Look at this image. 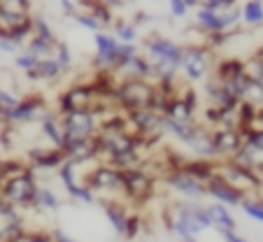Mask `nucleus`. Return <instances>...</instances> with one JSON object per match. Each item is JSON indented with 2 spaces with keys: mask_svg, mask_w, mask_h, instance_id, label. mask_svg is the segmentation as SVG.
<instances>
[{
  "mask_svg": "<svg viewBox=\"0 0 263 242\" xmlns=\"http://www.w3.org/2000/svg\"><path fill=\"white\" fill-rule=\"evenodd\" d=\"M37 61H40V59H37V56H33V54H30V51H21V54H19V51H16V59H14V65H16V68H19V70H24V72H28V70L30 68H33V65L35 63H37Z\"/></svg>",
  "mask_w": 263,
  "mask_h": 242,
  "instance_id": "obj_44",
  "label": "nucleus"
},
{
  "mask_svg": "<svg viewBox=\"0 0 263 242\" xmlns=\"http://www.w3.org/2000/svg\"><path fill=\"white\" fill-rule=\"evenodd\" d=\"M105 219L109 221V226L115 228V233L124 235L126 219H128V210H126L121 203H117V200H109V203H105Z\"/></svg>",
  "mask_w": 263,
  "mask_h": 242,
  "instance_id": "obj_27",
  "label": "nucleus"
},
{
  "mask_svg": "<svg viewBox=\"0 0 263 242\" xmlns=\"http://www.w3.org/2000/svg\"><path fill=\"white\" fill-rule=\"evenodd\" d=\"M165 182H168V187L173 191H177L186 200H200V198H205V184L198 182L196 177H191V175H186L184 170H170Z\"/></svg>",
  "mask_w": 263,
  "mask_h": 242,
  "instance_id": "obj_16",
  "label": "nucleus"
},
{
  "mask_svg": "<svg viewBox=\"0 0 263 242\" xmlns=\"http://www.w3.org/2000/svg\"><path fill=\"white\" fill-rule=\"evenodd\" d=\"M184 242H196V237H194V240H184Z\"/></svg>",
  "mask_w": 263,
  "mask_h": 242,
  "instance_id": "obj_58",
  "label": "nucleus"
},
{
  "mask_svg": "<svg viewBox=\"0 0 263 242\" xmlns=\"http://www.w3.org/2000/svg\"><path fill=\"white\" fill-rule=\"evenodd\" d=\"M240 208H242V212L247 214L249 219L263 224V198H242V200H240Z\"/></svg>",
  "mask_w": 263,
  "mask_h": 242,
  "instance_id": "obj_35",
  "label": "nucleus"
},
{
  "mask_svg": "<svg viewBox=\"0 0 263 242\" xmlns=\"http://www.w3.org/2000/svg\"><path fill=\"white\" fill-rule=\"evenodd\" d=\"M165 224H168L170 231H175L182 240H194V237H198L200 233H203V228L196 224L194 214H191V210H189V200L175 205L173 208V219H168Z\"/></svg>",
  "mask_w": 263,
  "mask_h": 242,
  "instance_id": "obj_15",
  "label": "nucleus"
},
{
  "mask_svg": "<svg viewBox=\"0 0 263 242\" xmlns=\"http://www.w3.org/2000/svg\"><path fill=\"white\" fill-rule=\"evenodd\" d=\"M35 210H47V212H54V210L61 208V200L51 189H45V187H37V193H35V203H33Z\"/></svg>",
  "mask_w": 263,
  "mask_h": 242,
  "instance_id": "obj_31",
  "label": "nucleus"
},
{
  "mask_svg": "<svg viewBox=\"0 0 263 242\" xmlns=\"http://www.w3.org/2000/svg\"><path fill=\"white\" fill-rule=\"evenodd\" d=\"M256 175H258V177H261V184H263V165H261V168L256 170Z\"/></svg>",
  "mask_w": 263,
  "mask_h": 242,
  "instance_id": "obj_57",
  "label": "nucleus"
},
{
  "mask_svg": "<svg viewBox=\"0 0 263 242\" xmlns=\"http://www.w3.org/2000/svg\"><path fill=\"white\" fill-rule=\"evenodd\" d=\"M24 233H26L24 221L10 224V226H0V242H19L24 237Z\"/></svg>",
  "mask_w": 263,
  "mask_h": 242,
  "instance_id": "obj_39",
  "label": "nucleus"
},
{
  "mask_svg": "<svg viewBox=\"0 0 263 242\" xmlns=\"http://www.w3.org/2000/svg\"><path fill=\"white\" fill-rule=\"evenodd\" d=\"M72 16V21L77 26H82V28H86V30H91V33H98V30H103L105 26L100 24L98 19H96L93 14H89V12H84V10H77L74 14H70Z\"/></svg>",
  "mask_w": 263,
  "mask_h": 242,
  "instance_id": "obj_37",
  "label": "nucleus"
},
{
  "mask_svg": "<svg viewBox=\"0 0 263 242\" xmlns=\"http://www.w3.org/2000/svg\"><path fill=\"white\" fill-rule=\"evenodd\" d=\"M65 161L63 152L59 147H51V149H30L28 152V163L33 170H56L61 163Z\"/></svg>",
  "mask_w": 263,
  "mask_h": 242,
  "instance_id": "obj_19",
  "label": "nucleus"
},
{
  "mask_svg": "<svg viewBox=\"0 0 263 242\" xmlns=\"http://www.w3.org/2000/svg\"><path fill=\"white\" fill-rule=\"evenodd\" d=\"M100 112L98 109H77V112L61 114V126H63L65 138H89L98 133Z\"/></svg>",
  "mask_w": 263,
  "mask_h": 242,
  "instance_id": "obj_9",
  "label": "nucleus"
},
{
  "mask_svg": "<svg viewBox=\"0 0 263 242\" xmlns=\"http://www.w3.org/2000/svg\"><path fill=\"white\" fill-rule=\"evenodd\" d=\"M54 45H56V40H47V38H40V35H30L28 42L24 45V49L30 51L33 56H37V59H45V56L54 54Z\"/></svg>",
  "mask_w": 263,
  "mask_h": 242,
  "instance_id": "obj_30",
  "label": "nucleus"
},
{
  "mask_svg": "<svg viewBox=\"0 0 263 242\" xmlns=\"http://www.w3.org/2000/svg\"><path fill=\"white\" fill-rule=\"evenodd\" d=\"M86 187L93 193H121V170L109 163L93 165L86 179Z\"/></svg>",
  "mask_w": 263,
  "mask_h": 242,
  "instance_id": "obj_12",
  "label": "nucleus"
},
{
  "mask_svg": "<svg viewBox=\"0 0 263 242\" xmlns=\"http://www.w3.org/2000/svg\"><path fill=\"white\" fill-rule=\"evenodd\" d=\"M208 212H210V219H212V228H217V231L235 228V219H233V214H231L229 205L214 200L212 205H208Z\"/></svg>",
  "mask_w": 263,
  "mask_h": 242,
  "instance_id": "obj_26",
  "label": "nucleus"
},
{
  "mask_svg": "<svg viewBox=\"0 0 263 242\" xmlns=\"http://www.w3.org/2000/svg\"><path fill=\"white\" fill-rule=\"evenodd\" d=\"M30 19H33V35H40V38H47V40H56L54 30H51L49 21L45 19L42 14H30Z\"/></svg>",
  "mask_w": 263,
  "mask_h": 242,
  "instance_id": "obj_41",
  "label": "nucleus"
},
{
  "mask_svg": "<svg viewBox=\"0 0 263 242\" xmlns=\"http://www.w3.org/2000/svg\"><path fill=\"white\" fill-rule=\"evenodd\" d=\"M121 193L133 203H144L154 193V177L140 165L121 170Z\"/></svg>",
  "mask_w": 263,
  "mask_h": 242,
  "instance_id": "obj_7",
  "label": "nucleus"
},
{
  "mask_svg": "<svg viewBox=\"0 0 263 242\" xmlns=\"http://www.w3.org/2000/svg\"><path fill=\"white\" fill-rule=\"evenodd\" d=\"M51 240H54V242H77V240H72V237H70L65 231H54V233H51Z\"/></svg>",
  "mask_w": 263,
  "mask_h": 242,
  "instance_id": "obj_53",
  "label": "nucleus"
},
{
  "mask_svg": "<svg viewBox=\"0 0 263 242\" xmlns=\"http://www.w3.org/2000/svg\"><path fill=\"white\" fill-rule=\"evenodd\" d=\"M61 152L68 161H74V163H91L93 158H98V140L96 135H89V138H65L63 144H61Z\"/></svg>",
  "mask_w": 263,
  "mask_h": 242,
  "instance_id": "obj_13",
  "label": "nucleus"
},
{
  "mask_svg": "<svg viewBox=\"0 0 263 242\" xmlns=\"http://www.w3.org/2000/svg\"><path fill=\"white\" fill-rule=\"evenodd\" d=\"M35 193H37V182H35L33 168H24L21 173L12 175L0 184V196L14 208H33Z\"/></svg>",
  "mask_w": 263,
  "mask_h": 242,
  "instance_id": "obj_3",
  "label": "nucleus"
},
{
  "mask_svg": "<svg viewBox=\"0 0 263 242\" xmlns=\"http://www.w3.org/2000/svg\"><path fill=\"white\" fill-rule=\"evenodd\" d=\"M16 103H19V98H16L14 94H10V91H5V89H0V109H3V112L12 109Z\"/></svg>",
  "mask_w": 263,
  "mask_h": 242,
  "instance_id": "obj_47",
  "label": "nucleus"
},
{
  "mask_svg": "<svg viewBox=\"0 0 263 242\" xmlns=\"http://www.w3.org/2000/svg\"><path fill=\"white\" fill-rule=\"evenodd\" d=\"M0 7H10V10L30 12V0H0Z\"/></svg>",
  "mask_w": 263,
  "mask_h": 242,
  "instance_id": "obj_48",
  "label": "nucleus"
},
{
  "mask_svg": "<svg viewBox=\"0 0 263 242\" xmlns=\"http://www.w3.org/2000/svg\"><path fill=\"white\" fill-rule=\"evenodd\" d=\"M100 3H105V5L112 7V10H119V7L128 5V0H100Z\"/></svg>",
  "mask_w": 263,
  "mask_h": 242,
  "instance_id": "obj_54",
  "label": "nucleus"
},
{
  "mask_svg": "<svg viewBox=\"0 0 263 242\" xmlns=\"http://www.w3.org/2000/svg\"><path fill=\"white\" fill-rule=\"evenodd\" d=\"M205 196L214 198L217 203H223V205H229L231 208V205H240V200L245 198V193L238 191L233 184H229L221 175L214 173L212 177L205 182Z\"/></svg>",
  "mask_w": 263,
  "mask_h": 242,
  "instance_id": "obj_17",
  "label": "nucleus"
},
{
  "mask_svg": "<svg viewBox=\"0 0 263 242\" xmlns=\"http://www.w3.org/2000/svg\"><path fill=\"white\" fill-rule=\"evenodd\" d=\"M217 175H221L223 179L229 184H233L238 191H242L245 196L247 193H256L258 189L263 187L261 184V177L256 175V170H249V168H242V165H235L233 161H223L219 158L217 161Z\"/></svg>",
  "mask_w": 263,
  "mask_h": 242,
  "instance_id": "obj_8",
  "label": "nucleus"
},
{
  "mask_svg": "<svg viewBox=\"0 0 263 242\" xmlns=\"http://www.w3.org/2000/svg\"><path fill=\"white\" fill-rule=\"evenodd\" d=\"M63 72L65 70L61 68V63L54 56H45V59L37 61L26 75H28V79H33V82H56Z\"/></svg>",
  "mask_w": 263,
  "mask_h": 242,
  "instance_id": "obj_21",
  "label": "nucleus"
},
{
  "mask_svg": "<svg viewBox=\"0 0 263 242\" xmlns=\"http://www.w3.org/2000/svg\"><path fill=\"white\" fill-rule=\"evenodd\" d=\"M189 12V5H186V0H170V14L175 19H184Z\"/></svg>",
  "mask_w": 263,
  "mask_h": 242,
  "instance_id": "obj_46",
  "label": "nucleus"
},
{
  "mask_svg": "<svg viewBox=\"0 0 263 242\" xmlns=\"http://www.w3.org/2000/svg\"><path fill=\"white\" fill-rule=\"evenodd\" d=\"M196 128H198L196 121H177V119L168 117V114H161V131L173 135V138H177L179 142H184V144H189L191 140H194Z\"/></svg>",
  "mask_w": 263,
  "mask_h": 242,
  "instance_id": "obj_20",
  "label": "nucleus"
},
{
  "mask_svg": "<svg viewBox=\"0 0 263 242\" xmlns=\"http://www.w3.org/2000/svg\"><path fill=\"white\" fill-rule=\"evenodd\" d=\"M223 237V242H247L245 237H240L238 233H235V228H226V231H219Z\"/></svg>",
  "mask_w": 263,
  "mask_h": 242,
  "instance_id": "obj_51",
  "label": "nucleus"
},
{
  "mask_svg": "<svg viewBox=\"0 0 263 242\" xmlns=\"http://www.w3.org/2000/svg\"><path fill=\"white\" fill-rule=\"evenodd\" d=\"M212 142L217 158H231L240 147H242V133L238 128H217L212 131Z\"/></svg>",
  "mask_w": 263,
  "mask_h": 242,
  "instance_id": "obj_18",
  "label": "nucleus"
},
{
  "mask_svg": "<svg viewBox=\"0 0 263 242\" xmlns=\"http://www.w3.org/2000/svg\"><path fill=\"white\" fill-rule=\"evenodd\" d=\"M26 165L21 163V161H12V158H0V184L5 182V179H10L12 175L21 173Z\"/></svg>",
  "mask_w": 263,
  "mask_h": 242,
  "instance_id": "obj_42",
  "label": "nucleus"
},
{
  "mask_svg": "<svg viewBox=\"0 0 263 242\" xmlns=\"http://www.w3.org/2000/svg\"><path fill=\"white\" fill-rule=\"evenodd\" d=\"M19 242H54V240H51V233L47 231H26Z\"/></svg>",
  "mask_w": 263,
  "mask_h": 242,
  "instance_id": "obj_45",
  "label": "nucleus"
},
{
  "mask_svg": "<svg viewBox=\"0 0 263 242\" xmlns=\"http://www.w3.org/2000/svg\"><path fill=\"white\" fill-rule=\"evenodd\" d=\"M45 109L47 107H45V98H42V96H26V98H19V103L12 109L0 114V124L3 126L33 124Z\"/></svg>",
  "mask_w": 263,
  "mask_h": 242,
  "instance_id": "obj_11",
  "label": "nucleus"
},
{
  "mask_svg": "<svg viewBox=\"0 0 263 242\" xmlns=\"http://www.w3.org/2000/svg\"><path fill=\"white\" fill-rule=\"evenodd\" d=\"M147 21H152V16H149L147 12H138V14H135V19H133V24L135 26H142V24H147Z\"/></svg>",
  "mask_w": 263,
  "mask_h": 242,
  "instance_id": "obj_55",
  "label": "nucleus"
},
{
  "mask_svg": "<svg viewBox=\"0 0 263 242\" xmlns=\"http://www.w3.org/2000/svg\"><path fill=\"white\" fill-rule=\"evenodd\" d=\"M96 42V56H93V68L103 70V72H119L124 68L121 61V42L112 33L98 30L93 33Z\"/></svg>",
  "mask_w": 263,
  "mask_h": 242,
  "instance_id": "obj_4",
  "label": "nucleus"
},
{
  "mask_svg": "<svg viewBox=\"0 0 263 242\" xmlns=\"http://www.w3.org/2000/svg\"><path fill=\"white\" fill-rule=\"evenodd\" d=\"M238 0H203L200 5L203 7H212V10H226V7H233Z\"/></svg>",
  "mask_w": 263,
  "mask_h": 242,
  "instance_id": "obj_49",
  "label": "nucleus"
},
{
  "mask_svg": "<svg viewBox=\"0 0 263 242\" xmlns=\"http://www.w3.org/2000/svg\"><path fill=\"white\" fill-rule=\"evenodd\" d=\"M214 68L212 61V49H208L205 45H189L182 51V65L179 70L184 72V77L189 82H203Z\"/></svg>",
  "mask_w": 263,
  "mask_h": 242,
  "instance_id": "obj_5",
  "label": "nucleus"
},
{
  "mask_svg": "<svg viewBox=\"0 0 263 242\" xmlns=\"http://www.w3.org/2000/svg\"><path fill=\"white\" fill-rule=\"evenodd\" d=\"M144 49L154 65V79L159 77H177L179 65H182L184 47L163 38V35H147L144 38Z\"/></svg>",
  "mask_w": 263,
  "mask_h": 242,
  "instance_id": "obj_1",
  "label": "nucleus"
},
{
  "mask_svg": "<svg viewBox=\"0 0 263 242\" xmlns=\"http://www.w3.org/2000/svg\"><path fill=\"white\" fill-rule=\"evenodd\" d=\"M242 100H247V103L256 105V107H263V82H258V79H247V86H245V96Z\"/></svg>",
  "mask_w": 263,
  "mask_h": 242,
  "instance_id": "obj_34",
  "label": "nucleus"
},
{
  "mask_svg": "<svg viewBox=\"0 0 263 242\" xmlns=\"http://www.w3.org/2000/svg\"><path fill=\"white\" fill-rule=\"evenodd\" d=\"M189 149L200 158H214V161H217V152H214V142H212V131L203 124H198V128H196V135L189 142Z\"/></svg>",
  "mask_w": 263,
  "mask_h": 242,
  "instance_id": "obj_23",
  "label": "nucleus"
},
{
  "mask_svg": "<svg viewBox=\"0 0 263 242\" xmlns=\"http://www.w3.org/2000/svg\"><path fill=\"white\" fill-rule=\"evenodd\" d=\"M19 49H21V47H16L10 38H5V35H0V51H5V54H16Z\"/></svg>",
  "mask_w": 263,
  "mask_h": 242,
  "instance_id": "obj_50",
  "label": "nucleus"
},
{
  "mask_svg": "<svg viewBox=\"0 0 263 242\" xmlns=\"http://www.w3.org/2000/svg\"><path fill=\"white\" fill-rule=\"evenodd\" d=\"M54 56L56 61H59L61 63V68L65 70V72H68L70 68H72V51H70V47L65 45V42H59V40H56V45H54Z\"/></svg>",
  "mask_w": 263,
  "mask_h": 242,
  "instance_id": "obj_40",
  "label": "nucleus"
},
{
  "mask_svg": "<svg viewBox=\"0 0 263 242\" xmlns=\"http://www.w3.org/2000/svg\"><path fill=\"white\" fill-rule=\"evenodd\" d=\"M179 170H184L186 175L196 177L198 182H208L214 173H217V161L214 158H194V161H184V165Z\"/></svg>",
  "mask_w": 263,
  "mask_h": 242,
  "instance_id": "obj_24",
  "label": "nucleus"
},
{
  "mask_svg": "<svg viewBox=\"0 0 263 242\" xmlns=\"http://www.w3.org/2000/svg\"><path fill=\"white\" fill-rule=\"evenodd\" d=\"M37 121H40L42 135L49 140L51 147H59V149H61V144H63L65 135H63V126H61L59 112H47V109H45V112L37 117Z\"/></svg>",
  "mask_w": 263,
  "mask_h": 242,
  "instance_id": "obj_22",
  "label": "nucleus"
},
{
  "mask_svg": "<svg viewBox=\"0 0 263 242\" xmlns=\"http://www.w3.org/2000/svg\"><path fill=\"white\" fill-rule=\"evenodd\" d=\"M61 7H63V12L70 16L77 12V0H61Z\"/></svg>",
  "mask_w": 263,
  "mask_h": 242,
  "instance_id": "obj_52",
  "label": "nucleus"
},
{
  "mask_svg": "<svg viewBox=\"0 0 263 242\" xmlns=\"http://www.w3.org/2000/svg\"><path fill=\"white\" fill-rule=\"evenodd\" d=\"M156 94V86L152 79H138V77H124L115 86V103L124 112L135 107H149L152 98Z\"/></svg>",
  "mask_w": 263,
  "mask_h": 242,
  "instance_id": "obj_2",
  "label": "nucleus"
},
{
  "mask_svg": "<svg viewBox=\"0 0 263 242\" xmlns=\"http://www.w3.org/2000/svg\"><path fill=\"white\" fill-rule=\"evenodd\" d=\"M98 140V158L103 156L107 161L109 156L121 152H130V149H142V135L133 133V131H98L96 133Z\"/></svg>",
  "mask_w": 263,
  "mask_h": 242,
  "instance_id": "obj_6",
  "label": "nucleus"
},
{
  "mask_svg": "<svg viewBox=\"0 0 263 242\" xmlns=\"http://www.w3.org/2000/svg\"><path fill=\"white\" fill-rule=\"evenodd\" d=\"M121 72H124V77H138V79H154V65H152V61H149V56H142L138 51V54L133 56V59L128 61V63L121 68Z\"/></svg>",
  "mask_w": 263,
  "mask_h": 242,
  "instance_id": "obj_25",
  "label": "nucleus"
},
{
  "mask_svg": "<svg viewBox=\"0 0 263 242\" xmlns=\"http://www.w3.org/2000/svg\"><path fill=\"white\" fill-rule=\"evenodd\" d=\"M240 21L252 28L263 26V3L261 0H247L242 7H240Z\"/></svg>",
  "mask_w": 263,
  "mask_h": 242,
  "instance_id": "obj_29",
  "label": "nucleus"
},
{
  "mask_svg": "<svg viewBox=\"0 0 263 242\" xmlns=\"http://www.w3.org/2000/svg\"><path fill=\"white\" fill-rule=\"evenodd\" d=\"M115 24V38L119 40V42H135L138 40V26L133 24V21H112Z\"/></svg>",
  "mask_w": 263,
  "mask_h": 242,
  "instance_id": "obj_36",
  "label": "nucleus"
},
{
  "mask_svg": "<svg viewBox=\"0 0 263 242\" xmlns=\"http://www.w3.org/2000/svg\"><path fill=\"white\" fill-rule=\"evenodd\" d=\"M214 77L219 79H233L238 77V75H245V61L240 59H221L214 63Z\"/></svg>",
  "mask_w": 263,
  "mask_h": 242,
  "instance_id": "obj_28",
  "label": "nucleus"
},
{
  "mask_svg": "<svg viewBox=\"0 0 263 242\" xmlns=\"http://www.w3.org/2000/svg\"><path fill=\"white\" fill-rule=\"evenodd\" d=\"M16 221H24L21 214L16 212L14 205L7 203L5 198L0 196V226H10V224H16Z\"/></svg>",
  "mask_w": 263,
  "mask_h": 242,
  "instance_id": "obj_38",
  "label": "nucleus"
},
{
  "mask_svg": "<svg viewBox=\"0 0 263 242\" xmlns=\"http://www.w3.org/2000/svg\"><path fill=\"white\" fill-rule=\"evenodd\" d=\"M140 228H142V217H140V214H128V219H126L124 237H128V240L138 237L140 235Z\"/></svg>",
  "mask_w": 263,
  "mask_h": 242,
  "instance_id": "obj_43",
  "label": "nucleus"
},
{
  "mask_svg": "<svg viewBox=\"0 0 263 242\" xmlns=\"http://www.w3.org/2000/svg\"><path fill=\"white\" fill-rule=\"evenodd\" d=\"M242 133L245 144H249L252 149L263 154V126H245V128H238Z\"/></svg>",
  "mask_w": 263,
  "mask_h": 242,
  "instance_id": "obj_33",
  "label": "nucleus"
},
{
  "mask_svg": "<svg viewBox=\"0 0 263 242\" xmlns=\"http://www.w3.org/2000/svg\"><path fill=\"white\" fill-rule=\"evenodd\" d=\"M128 126L133 128V133L149 138V135H163L161 131V114L152 107H135L126 112Z\"/></svg>",
  "mask_w": 263,
  "mask_h": 242,
  "instance_id": "obj_14",
  "label": "nucleus"
},
{
  "mask_svg": "<svg viewBox=\"0 0 263 242\" xmlns=\"http://www.w3.org/2000/svg\"><path fill=\"white\" fill-rule=\"evenodd\" d=\"M200 3H203V0H186V5H189V7H198Z\"/></svg>",
  "mask_w": 263,
  "mask_h": 242,
  "instance_id": "obj_56",
  "label": "nucleus"
},
{
  "mask_svg": "<svg viewBox=\"0 0 263 242\" xmlns=\"http://www.w3.org/2000/svg\"><path fill=\"white\" fill-rule=\"evenodd\" d=\"M96 86L93 82L91 84H72L70 89H65L63 94L56 100V112L68 114V112H77V109H93L96 107Z\"/></svg>",
  "mask_w": 263,
  "mask_h": 242,
  "instance_id": "obj_10",
  "label": "nucleus"
},
{
  "mask_svg": "<svg viewBox=\"0 0 263 242\" xmlns=\"http://www.w3.org/2000/svg\"><path fill=\"white\" fill-rule=\"evenodd\" d=\"M30 35H33V19H26L24 24H19V26H14V28L7 30L5 38H10L16 47H24L26 42H28Z\"/></svg>",
  "mask_w": 263,
  "mask_h": 242,
  "instance_id": "obj_32",
  "label": "nucleus"
}]
</instances>
